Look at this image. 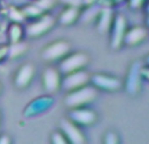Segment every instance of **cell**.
<instances>
[{
	"label": "cell",
	"instance_id": "5",
	"mask_svg": "<svg viewBox=\"0 0 149 144\" xmlns=\"http://www.w3.org/2000/svg\"><path fill=\"white\" fill-rule=\"evenodd\" d=\"M60 129L64 132L67 142H71L73 144H84L85 143V138H84V135H82V132L80 131L79 127H77L72 121L63 119V121L60 122Z\"/></svg>",
	"mask_w": 149,
	"mask_h": 144
},
{
	"label": "cell",
	"instance_id": "7",
	"mask_svg": "<svg viewBox=\"0 0 149 144\" xmlns=\"http://www.w3.org/2000/svg\"><path fill=\"white\" fill-rule=\"evenodd\" d=\"M55 20L51 17V16H43L41 20H38L37 22L31 24L30 26L28 28V34L30 37H37L41 36V34L49 31L50 29L54 26Z\"/></svg>",
	"mask_w": 149,
	"mask_h": 144
},
{
	"label": "cell",
	"instance_id": "13",
	"mask_svg": "<svg viewBox=\"0 0 149 144\" xmlns=\"http://www.w3.org/2000/svg\"><path fill=\"white\" fill-rule=\"evenodd\" d=\"M111 9H109V8H103L102 10H100L98 12V30L102 31V33H105V31L109 30V28H110V24H111Z\"/></svg>",
	"mask_w": 149,
	"mask_h": 144
},
{
	"label": "cell",
	"instance_id": "14",
	"mask_svg": "<svg viewBox=\"0 0 149 144\" xmlns=\"http://www.w3.org/2000/svg\"><path fill=\"white\" fill-rule=\"evenodd\" d=\"M77 17H79V8L68 7L67 9L60 15L59 21H60V24H63V25H71V24H73L74 21L77 20Z\"/></svg>",
	"mask_w": 149,
	"mask_h": 144
},
{
	"label": "cell",
	"instance_id": "8",
	"mask_svg": "<svg viewBox=\"0 0 149 144\" xmlns=\"http://www.w3.org/2000/svg\"><path fill=\"white\" fill-rule=\"evenodd\" d=\"M71 121L73 123L81 124V126H86V124H92L95 122L97 115L94 114V111L86 110V109H74L70 115Z\"/></svg>",
	"mask_w": 149,
	"mask_h": 144
},
{
	"label": "cell",
	"instance_id": "4",
	"mask_svg": "<svg viewBox=\"0 0 149 144\" xmlns=\"http://www.w3.org/2000/svg\"><path fill=\"white\" fill-rule=\"evenodd\" d=\"M89 79L90 76L85 71L77 70V71L70 72V73H65V77L62 80V87L65 90L71 92V90H74L77 88L84 87L89 81Z\"/></svg>",
	"mask_w": 149,
	"mask_h": 144
},
{
	"label": "cell",
	"instance_id": "1",
	"mask_svg": "<svg viewBox=\"0 0 149 144\" xmlns=\"http://www.w3.org/2000/svg\"><path fill=\"white\" fill-rule=\"evenodd\" d=\"M97 97V90L92 87H81L74 90H71L65 97V105L71 109L81 108V106L90 103Z\"/></svg>",
	"mask_w": 149,
	"mask_h": 144
},
{
	"label": "cell",
	"instance_id": "15",
	"mask_svg": "<svg viewBox=\"0 0 149 144\" xmlns=\"http://www.w3.org/2000/svg\"><path fill=\"white\" fill-rule=\"evenodd\" d=\"M51 142L54 144H65L67 143V139L63 138V135L60 134V132H54L52 138H51Z\"/></svg>",
	"mask_w": 149,
	"mask_h": 144
},
{
	"label": "cell",
	"instance_id": "2",
	"mask_svg": "<svg viewBox=\"0 0 149 144\" xmlns=\"http://www.w3.org/2000/svg\"><path fill=\"white\" fill-rule=\"evenodd\" d=\"M89 62V57L84 52H76L70 57H64L59 63V71L62 73H70V72L82 70Z\"/></svg>",
	"mask_w": 149,
	"mask_h": 144
},
{
	"label": "cell",
	"instance_id": "6",
	"mask_svg": "<svg viewBox=\"0 0 149 144\" xmlns=\"http://www.w3.org/2000/svg\"><path fill=\"white\" fill-rule=\"evenodd\" d=\"M43 87L47 92L54 93L62 87L60 73L55 68H46L43 72Z\"/></svg>",
	"mask_w": 149,
	"mask_h": 144
},
{
	"label": "cell",
	"instance_id": "11",
	"mask_svg": "<svg viewBox=\"0 0 149 144\" xmlns=\"http://www.w3.org/2000/svg\"><path fill=\"white\" fill-rule=\"evenodd\" d=\"M124 33H126V20H124L123 16H118L115 18V22H114V30H113V45L114 49H118L122 45L124 38Z\"/></svg>",
	"mask_w": 149,
	"mask_h": 144
},
{
	"label": "cell",
	"instance_id": "20",
	"mask_svg": "<svg viewBox=\"0 0 149 144\" xmlns=\"http://www.w3.org/2000/svg\"><path fill=\"white\" fill-rule=\"evenodd\" d=\"M148 12H149V5H148Z\"/></svg>",
	"mask_w": 149,
	"mask_h": 144
},
{
	"label": "cell",
	"instance_id": "3",
	"mask_svg": "<svg viewBox=\"0 0 149 144\" xmlns=\"http://www.w3.org/2000/svg\"><path fill=\"white\" fill-rule=\"evenodd\" d=\"M71 45L65 41H58L47 46L42 52V58L46 62H56L59 59H63L70 52Z\"/></svg>",
	"mask_w": 149,
	"mask_h": 144
},
{
	"label": "cell",
	"instance_id": "10",
	"mask_svg": "<svg viewBox=\"0 0 149 144\" xmlns=\"http://www.w3.org/2000/svg\"><path fill=\"white\" fill-rule=\"evenodd\" d=\"M147 37H148V30L147 29L141 28V26H135V28H132L131 30H128V31L124 33L123 41L126 42L127 45L135 46V45H139L140 42H143Z\"/></svg>",
	"mask_w": 149,
	"mask_h": 144
},
{
	"label": "cell",
	"instance_id": "19",
	"mask_svg": "<svg viewBox=\"0 0 149 144\" xmlns=\"http://www.w3.org/2000/svg\"><path fill=\"white\" fill-rule=\"evenodd\" d=\"M141 73L145 75V76H147L148 79H149V70H141Z\"/></svg>",
	"mask_w": 149,
	"mask_h": 144
},
{
	"label": "cell",
	"instance_id": "9",
	"mask_svg": "<svg viewBox=\"0 0 149 144\" xmlns=\"http://www.w3.org/2000/svg\"><path fill=\"white\" fill-rule=\"evenodd\" d=\"M92 81L97 88L105 90H116L122 87L120 81L118 79L106 76V75H94L92 77Z\"/></svg>",
	"mask_w": 149,
	"mask_h": 144
},
{
	"label": "cell",
	"instance_id": "17",
	"mask_svg": "<svg viewBox=\"0 0 149 144\" xmlns=\"http://www.w3.org/2000/svg\"><path fill=\"white\" fill-rule=\"evenodd\" d=\"M118 136H116L114 132H107L105 136V143L106 144H116L118 143Z\"/></svg>",
	"mask_w": 149,
	"mask_h": 144
},
{
	"label": "cell",
	"instance_id": "21",
	"mask_svg": "<svg viewBox=\"0 0 149 144\" xmlns=\"http://www.w3.org/2000/svg\"><path fill=\"white\" fill-rule=\"evenodd\" d=\"M148 63H149V58H148Z\"/></svg>",
	"mask_w": 149,
	"mask_h": 144
},
{
	"label": "cell",
	"instance_id": "22",
	"mask_svg": "<svg viewBox=\"0 0 149 144\" xmlns=\"http://www.w3.org/2000/svg\"><path fill=\"white\" fill-rule=\"evenodd\" d=\"M116 1H119V0H116Z\"/></svg>",
	"mask_w": 149,
	"mask_h": 144
},
{
	"label": "cell",
	"instance_id": "16",
	"mask_svg": "<svg viewBox=\"0 0 149 144\" xmlns=\"http://www.w3.org/2000/svg\"><path fill=\"white\" fill-rule=\"evenodd\" d=\"M60 1L64 3L68 7H76V8H80L81 5L85 4V0H60Z\"/></svg>",
	"mask_w": 149,
	"mask_h": 144
},
{
	"label": "cell",
	"instance_id": "12",
	"mask_svg": "<svg viewBox=\"0 0 149 144\" xmlns=\"http://www.w3.org/2000/svg\"><path fill=\"white\" fill-rule=\"evenodd\" d=\"M33 75H34V68L33 66L30 64H25L20 68L18 71L17 76H16V85L20 88H24L26 85H29L30 80L33 79Z\"/></svg>",
	"mask_w": 149,
	"mask_h": 144
},
{
	"label": "cell",
	"instance_id": "18",
	"mask_svg": "<svg viewBox=\"0 0 149 144\" xmlns=\"http://www.w3.org/2000/svg\"><path fill=\"white\" fill-rule=\"evenodd\" d=\"M143 1H144V0H130V5L136 9V8H139L140 5L143 4Z\"/></svg>",
	"mask_w": 149,
	"mask_h": 144
},
{
	"label": "cell",
	"instance_id": "23",
	"mask_svg": "<svg viewBox=\"0 0 149 144\" xmlns=\"http://www.w3.org/2000/svg\"><path fill=\"white\" fill-rule=\"evenodd\" d=\"M148 22H149V20H148Z\"/></svg>",
	"mask_w": 149,
	"mask_h": 144
}]
</instances>
